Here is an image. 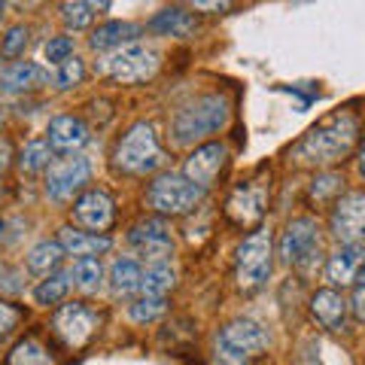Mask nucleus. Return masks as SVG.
I'll list each match as a JSON object with an SVG mask.
<instances>
[{
  "label": "nucleus",
  "instance_id": "f257e3e1",
  "mask_svg": "<svg viewBox=\"0 0 365 365\" xmlns=\"http://www.w3.org/2000/svg\"><path fill=\"white\" fill-rule=\"evenodd\" d=\"M359 134V122L350 113H338V116L314 125L311 131L302 137V143L295 146V155L304 165H335L344 162V155H350L353 143Z\"/></svg>",
  "mask_w": 365,
  "mask_h": 365
},
{
  "label": "nucleus",
  "instance_id": "f03ea898",
  "mask_svg": "<svg viewBox=\"0 0 365 365\" xmlns=\"http://www.w3.org/2000/svg\"><path fill=\"white\" fill-rule=\"evenodd\" d=\"M228 122V101L222 95H204L198 101H192L186 110H180L170 125L177 146H189L195 140H204L207 134H216L225 128Z\"/></svg>",
  "mask_w": 365,
  "mask_h": 365
},
{
  "label": "nucleus",
  "instance_id": "7ed1b4c3",
  "mask_svg": "<svg viewBox=\"0 0 365 365\" xmlns=\"http://www.w3.org/2000/svg\"><path fill=\"white\" fill-rule=\"evenodd\" d=\"M162 162H165V155H162L155 128L150 122L131 125V128L122 134V140L116 143V153H113V165H116V170L131 174V177L153 174Z\"/></svg>",
  "mask_w": 365,
  "mask_h": 365
},
{
  "label": "nucleus",
  "instance_id": "20e7f679",
  "mask_svg": "<svg viewBox=\"0 0 365 365\" xmlns=\"http://www.w3.org/2000/svg\"><path fill=\"white\" fill-rule=\"evenodd\" d=\"M271 344L265 326L256 319H232L216 338V359L220 365H247V356L262 353Z\"/></svg>",
  "mask_w": 365,
  "mask_h": 365
},
{
  "label": "nucleus",
  "instance_id": "39448f33",
  "mask_svg": "<svg viewBox=\"0 0 365 365\" xmlns=\"http://www.w3.org/2000/svg\"><path fill=\"white\" fill-rule=\"evenodd\" d=\"M158 71V52L150 49V46L143 43H128L116 49L104 58L101 64V73H107L110 79H116V83H143V79H150L153 73Z\"/></svg>",
  "mask_w": 365,
  "mask_h": 365
},
{
  "label": "nucleus",
  "instance_id": "423d86ee",
  "mask_svg": "<svg viewBox=\"0 0 365 365\" xmlns=\"http://www.w3.org/2000/svg\"><path fill=\"white\" fill-rule=\"evenodd\" d=\"M280 256L287 265L311 271L319 262V228L311 216H299L287 225L280 237Z\"/></svg>",
  "mask_w": 365,
  "mask_h": 365
},
{
  "label": "nucleus",
  "instance_id": "0eeeda50",
  "mask_svg": "<svg viewBox=\"0 0 365 365\" xmlns=\"http://www.w3.org/2000/svg\"><path fill=\"white\" fill-rule=\"evenodd\" d=\"M201 195H204V189H198L195 182H189L182 174H162V177H155L150 186V204L165 216L189 213L201 201Z\"/></svg>",
  "mask_w": 365,
  "mask_h": 365
},
{
  "label": "nucleus",
  "instance_id": "6e6552de",
  "mask_svg": "<svg viewBox=\"0 0 365 365\" xmlns=\"http://www.w3.org/2000/svg\"><path fill=\"white\" fill-rule=\"evenodd\" d=\"M271 274V235L253 232L237 247V283L244 289H259Z\"/></svg>",
  "mask_w": 365,
  "mask_h": 365
},
{
  "label": "nucleus",
  "instance_id": "1a4fd4ad",
  "mask_svg": "<svg viewBox=\"0 0 365 365\" xmlns=\"http://www.w3.org/2000/svg\"><path fill=\"white\" fill-rule=\"evenodd\" d=\"M88 177H91V168L83 155L58 158V162H52L49 170H46V195L52 201H67L86 186Z\"/></svg>",
  "mask_w": 365,
  "mask_h": 365
},
{
  "label": "nucleus",
  "instance_id": "9d476101",
  "mask_svg": "<svg viewBox=\"0 0 365 365\" xmlns=\"http://www.w3.org/2000/svg\"><path fill=\"white\" fill-rule=\"evenodd\" d=\"M332 235L341 244H359L365 237V192H347L335 201L332 210Z\"/></svg>",
  "mask_w": 365,
  "mask_h": 365
},
{
  "label": "nucleus",
  "instance_id": "9b49d317",
  "mask_svg": "<svg viewBox=\"0 0 365 365\" xmlns=\"http://www.w3.org/2000/svg\"><path fill=\"white\" fill-rule=\"evenodd\" d=\"M98 329V314L83 302H71L55 314V332L67 347H83L86 341L95 335Z\"/></svg>",
  "mask_w": 365,
  "mask_h": 365
},
{
  "label": "nucleus",
  "instance_id": "f8f14e48",
  "mask_svg": "<svg viewBox=\"0 0 365 365\" xmlns=\"http://www.w3.org/2000/svg\"><path fill=\"white\" fill-rule=\"evenodd\" d=\"M225 146L222 143H204L195 153L186 158V168H182V177L189 182H195L198 189H210L213 180L220 177V170L225 165Z\"/></svg>",
  "mask_w": 365,
  "mask_h": 365
},
{
  "label": "nucleus",
  "instance_id": "ddd939ff",
  "mask_svg": "<svg viewBox=\"0 0 365 365\" xmlns=\"http://www.w3.org/2000/svg\"><path fill=\"white\" fill-rule=\"evenodd\" d=\"M113 213H116V207H113V198L104 189H88L73 204L76 222L91 228V232H107L113 225Z\"/></svg>",
  "mask_w": 365,
  "mask_h": 365
},
{
  "label": "nucleus",
  "instance_id": "4468645a",
  "mask_svg": "<svg viewBox=\"0 0 365 365\" xmlns=\"http://www.w3.org/2000/svg\"><path fill=\"white\" fill-rule=\"evenodd\" d=\"M128 241H131V247L137 250V253L153 256V259L168 256L170 247H174V237H170L168 225L162 220H143V222H137L131 228Z\"/></svg>",
  "mask_w": 365,
  "mask_h": 365
},
{
  "label": "nucleus",
  "instance_id": "2eb2a0df",
  "mask_svg": "<svg viewBox=\"0 0 365 365\" xmlns=\"http://www.w3.org/2000/svg\"><path fill=\"white\" fill-rule=\"evenodd\" d=\"M365 265V247L362 244H341L338 253L329 259L326 265V277L335 287H347V283L356 280V274Z\"/></svg>",
  "mask_w": 365,
  "mask_h": 365
},
{
  "label": "nucleus",
  "instance_id": "dca6fc26",
  "mask_svg": "<svg viewBox=\"0 0 365 365\" xmlns=\"http://www.w3.org/2000/svg\"><path fill=\"white\" fill-rule=\"evenodd\" d=\"M225 213L232 216V222H237V225L259 222L262 213H265V192L259 186H237L235 195L225 204Z\"/></svg>",
  "mask_w": 365,
  "mask_h": 365
},
{
  "label": "nucleus",
  "instance_id": "f3484780",
  "mask_svg": "<svg viewBox=\"0 0 365 365\" xmlns=\"http://www.w3.org/2000/svg\"><path fill=\"white\" fill-rule=\"evenodd\" d=\"M46 143L58 153H73L88 140V125L79 116H55L49 122V131H46Z\"/></svg>",
  "mask_w": 365,
  "mask_h": 365
},
{
  "label": "nucleus",
  "instance_id": "a211bd4d",
  "mask_svg": "<svg viewBox=\"0 0 365 365\" xmlns=\"http://www.w3.org/2000/svg\"><path fill=\"white\" fill-rule=\"evenodd\" d=\"M58 244H61L64 253L86 259V256L107 253V250H110V237H104V235H88V232H79V228L67 225V228H61V232H58Z\"/></svg>",
  "mask_w": 365,
  "mask_h": 365
},
{
  "label": "nucleus",
  "instance_id": "6ab92c4d",
  "mask_svg": "<svg viewBox=\"0 0 365 365\" xmlns=\"http://www.w3.org/2000/svg\"><path fill=\"white\" fill-rule=\"evenodd\" d=\"M311 314L323 329H338V326H344L347 302L335 289H319L311 299Z\"/></svg>",
  "mask_w": 365,
  "mask_h": 365
},
{
  "label": "nucleus",
  "instance_id": "aec40b11",
  "mask_svg": "<svg viewBox=\"0 0 365 365\" xmlns=\"http://www.w3.org/2000/svg\"><path fill=\"white\" fill-rule=\"evenodd\" d=\"M134 37H140V25L131 21H107L91 34V49L95 52H107V49H122V46L134 43Z\"/></svg>",
  "mask_w": 365,
  "mask_h": 365
},
{
  "label": "nucleus",
  "instance_id": "412c9836",
  "mask_svg": "<svg viewBox=\"0 0 365 365\" xmlns=\"http://www.w3.org/2000/svg\"><path fill=\"white\" fill-rule=\"evenodd\" d=\"M4 365H55V359H52L49 347H43L40 338L28 335V338H21L19 344L6 353Z\"/></svg>",
  "mask_w": 365,
  "mask_h": 365
},
{
  "label": "nucleus",
  "instance_id": "4be33fe9",
  "mask_svg": "<svg viewBox=\"0 0 365 365\" xmlns=\"http://www.w3.org/2000/svg\"><path fill=\"white\" fill-rule=\"evenodd\" d=\"M195 21H192L189 13H182L180 6H170V9H162L153 21H150V31L155 34H165V37H189Z\"/></svg>",
  "mask_w": 365,
  "mask_h": 365
},
{
  "label": "nucleus",
  "instance_id": "5701e85b",
  "mask_svg": "<svg viewBox=\"0 0 365 365\" xmlns=\"http://www.w3.org/2000/svg\"><path fill=\"white\" fill-rule=\"evenodd\" d=\"M140 280H143V271L134 259H119L113 262V271H110V287L116 295H131L140 289Z\"/></svg>",
  "mask_w": 365,
  "mask_h": 365
},
{
  "label": "nucleus",
  "instance_id": "b1692460",
  "mask_svg": "<svg viewBox=\"0 0 365 365\" xmlns=\"http://www.w3.org/2000/svg\"><path fill=\"white\" fill-rule=\"evenodd\" d=\"M174 280H177L174 268H170L168 262H155V265H150L143 271L140 289H143V295H158V299H165V292L174 289Z\"/></svg>",
  "mask_w": 365,
  "mask_h": 365
},
{
  "label": "nucleus",
  "instance_id": "393cba45",
  "mask_svg": "<svg viewBox=\"0 0 365 365\" xmlns=\"http://www.w3.org/2000/svg\"><path fill=\"white\" fill-rule=\"evenodd\" d=\"M61 259H64V250H61L58 241H40V244L31 247V253H28V268H31L34 274H49L52 268L61 265Z\"/></svg>",
  "mask_w": 365,
  "mask_h": 365
},
{
  "label": "nucleus",
  "instance_id": "a878e982",
  "mask_svg": "<svg viewBox=\"0 0 365 365\" xmlns=\"http://www.w3.org/2000/svg\"><path fill=\"white\" fill-rule=\"evenodd\" d=\"M71 277L79 289H86V292H95L101 287V277H104V265H101V259L98 256H86V259H76L73 262V271H71Z\"/></svg>",
  "mask_w": 365,
  "mask_h": 365
},
{
  "label": "nucleus",
  "instance_id": "bb28decb",
  "mask_svg": "<svg viewBox=\"0 0 365 365\" xmlns=\"http://www.w3.org/2000/svg\"><path fill=\"white\" fill-rule=\"evenodd\" d=\"M40 76H43V71L37 64L19 61V64L9 67V71H4V76H0V86H4L6 91H21V88H31Z\"/></svg>",
  "mask_w": 365,
  "mask_h": 365
},
{
  "label": "nucleus",
  "instance_id": "cd10ccee",
  "mask_svg": "<svg viewBox=\"0 0 365 365\" xmlns=\"http://www.w3.org/2000/svg\"><path fill=\"white\" fill-rule=\"evenodd\" d=\"M95 9H107V4H61V19H64L67 28L83 31L91 25Z\"/></svg>",
  "mask_w": 365,
  "mask_h": 365
},
{
  "label": "nucleus",
  "instance_id": "c85d7f7f",
  "mask_svg": "<svg viewBox=\"0 0 365 365\" xmlns=\"http://www.w3.org/2000/svg\"><path fill=\"white\" fill-rule=\"evenodd\" d=\"M49 143L46 140H31L25 150H21V158H19V165H21V170L25 174H37V170H43V168H49L52 162H49Z\"/></svg>",
  "mask_w": 365,
  "mask_h": 365
},
{
  "label": "nucleus",
  "instance_id": "c756f323",
  "mask_svg": "<svg viewBox=\"0 0 365 365\" xmlns=\"http://www.w3.org/2000/svg\"><path fill=\"white\" fill-rule=\"evenodd\" d=\"M67 287H71L67 274H52L49 280H43L40 287L34 289V299H37V304H58L67 295Z\"/></svg>",
  "mask_w": 365,
  "mask_h": 365
},
{
  "label": "nucleus",
  "instance_id": "7c9ffc66",
  "mask_svg": "<svg viewBox=\"0 0 365 365\" xmlns=\"http://www.w3.org/2000/svg\"><path fill=\"white\" fill-rule=\"evenodd\" d=\"M165 311H168V302L165 299H158V295H143V299H137L131 304L128 314H131L134 323H153V319L165 317Z\"/></svg>",
  "mask_w": 365,
  "mask_h": 365
},
{
  "label": "nucleus",
  "instance_id": "2f4dec72",
  "mask_svg": "<svg viewBox=\"0 0 365 365\" xmlns=\"http://www.w3.org/2000/svg\"><path fill=\"white\" fill-rule=\"evenodd\" d=\"M25 49H28V28L25 25L9 28L4 43H0V52H4V58H19Z\"/></svg>",
  "mask_w": 365,
  "mask_h": 365
},
{
  "label": "nucleus",
  "instance_id": "473e14b6",
  "mask_svg": "<svg viewBox=\"0 0 365 365\" xmlns=\"http://www.w3.org/2000/svg\"><path fill=\"white\" fill-rule=\"evenodd\" d=\"M43 55L49 64H64L67 58H73V40L71 37H52L49 43L43 46Z\"/></svg>",
  "mask_w": 365,
  "mask_h": 365
},
{
  "label": "nucleus",
  "instance_id": "72a5a7b5",
  "mask_svg": "<svg viewBox=\"0 0 365 365\" xmlns=\"http://www.w3.org/2000/svg\"><path fill=\"white\" fill-rule=\"evenodd\" d=\"M83 76H86V64H83V58H67L64 64H61V71H58V76H55V83H58L61 88H71V86H79L83 83Z\"/></svg>",
  "mask_w": 365,
  "mask_h": 365
},
{
  "label": "nucleus",
  "instance_id": "f704fd0d",
  "mask_svg": "<svg viewBox=\"0 0 365 365\" xmlns=\"http://www.w3.org/2000/svg\"><path fill=\"white\" fill-rule=\"evenodd\" d=\"M19 319H21V307H16V304H9V302L0 299V335L13 332V329L19 326Z\"/></svg>",
  "mask_w": 365,
  "mask_h": 365
},
{
  "label": "nucleus",
  "instance_id": "c9c22d12",
  "mask_svg": "<svg viewBox=\"0 0 365 365\" xmlns=\"http://www.w3.org/2000/svg\"><path fill=\"white\" fill-rule=\"evenodd\" d=\"M356 289H353V314H356L359 319H365V265H362V271L356 274Z\"/></svg>",
  "mask_w": 365,
  "mask_h": 365
},
{
  "label": "nucleus",
  "instance_id": "e433bc0d",
  "mask_svg": "<svg viewBox=\"0 0 365 365\" xmlns=\"http://www.w3.org/2000/svg\"><path fill=\"white\" fill-rule=\"evenodd\" d=\"M335 182H341V180H338V177H319V180L314 182L311 195H314V198H323V195H326V192H329V189H335Z\"/></svg>",
  "mask_w": 365,
  "mask_h": 365
},
{
  "label": "nucleus",
  "instance_id": "4c0bfd02",
  "mask_svg": "<svg viewBox=\"0 0 365 365\" xmlns=\"http://www.w3.org/2000/svg\"><path fill=\"white\" fill-rule=\"evenodd\" d=\"M9 158H13V146H9V140L0 137V174L9 168Z\"/></svg>",
  "mask_w": 365,
  "mask_h": 365
},
{
  "label": "nucleus",
  "instance_id": "58836bf2",
  "mask_svg": "<svg viewBox=\"0 0 365 365\" xmlns=\"http://www.w3.org/2000/svg\"><path fill=\"white\" fill-rule=\"evenodd\" d=\"M362 174H365V153H362Z\"/></svg>",
  "mask_w": 365,
  "mask_h": 365
},
{
  "label": "nucleus",
  "instance_id": "ea45409f",
  "mask_svg": "<svg viewBox=\"0 0 365 365\" xmlns=\"http://www.w3.org/2000/svg\"><path fill=\"white\" fill-rule=\"evenodd\" d=\"M0 13H4V6H0Z\"/></svg>",
  "mask_w": 365,
  "mask_h": 365
}]
</instances>
